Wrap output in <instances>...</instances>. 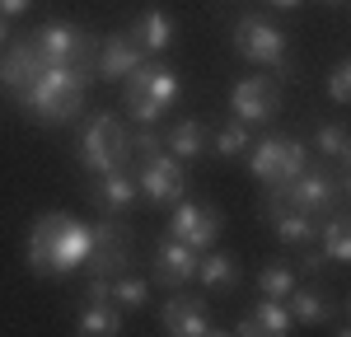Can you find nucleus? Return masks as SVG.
Masks as SVG:
<instances>
[{
  "label": "nucleus",
  "instance_id": "nucleus-10",
  "mask_svg": "<svg viewBox=\"0 0 351 337\" xmlns=\"http://www.w3.org/2000/svg\"><path fill=\"white\" fill-rule=\"evenodd\" d=\"M230 108H234V117H239L243 127H263V122H271L281 112V89L271 80H263V75L239 80L230 89Z\"/></svg>",
  "mask_w": 351,
  "mask_h": 337
},
{
  "label": "nucleus",
  "instance_id": "nucleus-30",
  "mask_svg": "<svg viewBox=\"0 0 351 337\" xmlns=\"http://www.w3.org/2000/svg\"><path fill=\"white\" fill-rule=\"evenodd\" d=\"M127 117H132L136 127H155L164 117V108L155 103V99H145V94H127Z\"/></svg>",
  "mask_w": 351,
  "mask_h": 337
},
{
  "label": "nucleus",
  "instance_id": "nucleus-17",
  "mask_svg": "<svg viewBox=\"0 0 351 337\" xmlns=\"http://www.w3.org/2000/svg\"><path fill=\"white\" fill-rule=\"evenodd\" d=\"M197 262H202V253L178 244V239H164L160 253H155V272L164 277V286H188L197 277Z\"/></svg>",
  "mask_w": 351,
  "mask_h": 337
},
{
  "label": "nucleus",
  "instance_id": "nucleus-36",
  "mask_svg": "<svg viewBox=\"0 0 351 337\" xmlns=\"http://www.w3.org/2000/svg\"><path fill=\"white\" fill-rule=\"evenodd\" d=\"M328 5H347V0H328Z\"/></svg>",
  "mask_w": 351,
  "mask_h": 337
},
{
  "label": "nucleus",
  "instance_id": "nucleus-16",
  "mask_svg": "<svg viewBox=\"0 0 351 337\" xmlns=\"http://www.w3.org/2000/svg\"><path fill=\"white\" fill-rule=\"evenodd\" d=\"M295 328V319H291V309H286V300H258V305L248 309V319L243 323H234V333L239 337H281Z\"/></svg>",
  "mask_w": 351,
  "mask_h": 337
},
{
  "label": "nucleus",
  "instance_id": "nucleus-26",
  "mask_svg": "<svg viewBox=\"0 0 351 337\" xmlns=\"http://www.w3.org/2000/svg\"><path fill=\"white\" fill-rule=\"evenodd\" d=\"M347 136H351V132L342 127V122H324V127H319V150H324L337 168L351 164V140Z\"/></svg>",
  "mask_w": 351,
  "mask_h": 337
},
{
  "label": "nucleus",
  "instance_id": "nucleus-12",
  "mask_svg": "<svg viewBox=\"0 0 351 337\" xmlns=\"http://www.w3.org/2000/svg\"><path fill=\"white\" fill-rule=\"evenodd\" d=\"M47 66H52V61L38 52V42H33V38H24V42H14L10 52L0 56V84H5L10 94H24V89L38 80Z\"/></svg>",
  "mask_w": 351,
  "mask_h": 337
},
{
  "label": "nucleus",
  "instance_id": "nucleus-31",
  "mask_svg": "<svg viewBox=\"0 0 351 337\" xmlns=\"http://www.w3.org/2000/svg\"><path fill=\"white\" fill-rule=\"evenodd\" d=\"M328 94H332V103H351V61H337V66H332Z\"/></svg>",
  "mask_w": 351,
  "mask_h": 337
},
{
  "label": "nucleus",
  "instance_id": "nucleus-33",
  "mask_svg": "<svg viewBox=\"0 0 351 337\" xmlns=\"http://www.w3.org/2000/svg\"><path fill=\"white\" fill-rule=\"evenodd\" d=\"M28 10V0H0V14L10 19V14H24Z\"/></svg>",
  "mask_w": 351,
  "mask_h": 337
},
{
  "label": "nucleus",
  "instance_id": "nucleus-3",
  "mask_svg": "<svg viewBox=\"0 0 351 337\" xmlns=\"http://www.w3.org/2000/svg\"><path fill=\"white\" fill-rule=\"evenodd\" d=\"M342 192H347V178L342 173H332V168H304L300 178L291 183H276L267 188V201H263V211H300V216H309V221H324L332 216L337 206H342Z\"/></svg>",
  "mask_w": 351,
  "mask_h": 337
},
{
  "label": "nucleus",
  "instance_id": "nucleus-8",
  "mask_svg": "<svg viewBox=\"0 0 351 337\" xmlns=\"http://www.w3.org/2000/svg\"><path fill=\"white\" fill-rule=\"evenodd\" d=\"M234 47L243 61H258V66H276V71H291L286 66V38L281 28L267 24L263 14H243L234 24Z\"/></svg>",
  "mask_w": 351,
  "mask_h": 337
},
{
  "label": "nucleus",
  "instance_id": "nucleus-22",
  "mask_svg": "<svg viewBox=\"0 0 351 337\" xmlns=\"http://www.w3.org/2000/svg\"><path fill=\"white\" fill-rule=\"evenodd\" d=\"M267 221H271L276 239H281L286 249H304V244L319 239V221H309V216H300V211H271Z\"/></svg>",
  "mask_w": 351,
  "mask_h": 337
},
{
  "label": "nucleus",
  "instance_id": "nucleus-15",
  "mask_svg": "<svg viewBox=\"0 0 351 337\" xmlns=\"http://www.w3.org/2000/svg\"><path fill=\"white\" fill-rule=\"evenodd\" d=\"M136 61H145V52L136 47L127 33H112L99 42V52H94V75H104V80H127L136 71Z\"/></svg>",
  "mask_w": 351,
  "mask_h": 337
},
{
  "label": "nucleus",
  "instance_id": "nucleus-34",
  "mask_svg": "<svg viewBox=\"0 0 351 337\" xmlns=\"http://www.w3.org/2000/svg\"><path fill=\"white\" fill-rule=\"evenodd\" d=\"M267 5H276V10H291V5H300V0H267Z\"/></svg>",
  "mask_w": 351,
  "mask_h": 337
},
{
  "label": "nucleus",
  "instance_id": "nucleus-2",
  "mask_svg": "<svg viewBox=\"0 0 351 337\" xmlns=\"http://www.w3.org/2000/svg\"><path fill=\"white\" fill-rule=\"evenodd\" d=\"M94 75V61H71V66H47L38 80L19 94V108L47 127H61L71 122L84 103V84Z\"/></svg>",
  "mask_w": 351,
  "mask_h": 337
},
{
  "label": "nucleus",
  "instance_id": "nucleus-35",
  "mask_svg": "<svg viewBox=\"0 0 351 337\" xmlns=\"http://www.w3.org/2000/svg\"><path fill=\"white\" fill-rule=\"evenodd\" d=\"M0 42H5V14H0Z\"/></svg>",
  "mask_w": 351,
  "mask_h": 337
},
{
  "label": "nucleus",
  "instance_id": "nucleus-11",
  "mask_svg": "<svg viewBox=\"0 0 351 337\" xmlns=\"http://www.w3.org/2000/svg\"><path fill=\"white\" fill-rule=\"evenodd\" d=\"M33 42H38V52L47 56L52 66H71V61H94V42L84 38L80 28L71 24H43L33 33Z\"/></svg>",
  "mask_w": 351,
  "mask_h": 337
},
{
  "label": "nucleus",
  "instance_id": "nucleus-4",
  "mask_svg": "<svg viewBox=\"0 0 351 337\" xmlns=\"http://www.w3.org/2000/svg\"><path fill=\"white\" fill-rule=\"evenodd\" d=\"M80 160L89 173H104V168H132V136L122 127L117 112H99L80 140Z\"/></svg>",
  "mask_w": 351,
  "mask_h": 337
},
{
  "label": "nucleus",
  "instance_id": "nucleus-18",
  "mask_svg": "<svg viewBox=\"0 0 351 337\" xmlns=\"http://www.w3.org/2000/svg\"><path fill=\"white\" fill-rule=\"evenodd\" d=\"M94 201H99L108 216H117V211H132V201H136V178L127 173V168H104V173H94Z\"/></svg>",
  "mask_w": 351,
  "mask_h": 337
},
{
  "label": "nucleus",
  "instance_id": "nucleus-24",
  "mask_svg": "<svg viewBox=\"0 0 351 337\" xmlns=\"http://www.w3.org/2000/svg\"><path fill=\"white\" fill-rule=\"evenodd\" d=\"M286 309H291V319L295 323H328V300L319 290H309V286H291V295H286Z\"/></svg>",
  "mask_w": 351,
  "mask_h": 337
},
{
  "label": "nucleus",
  "instance_id": "nucleus-5",
  "mask_svg": "<svg viewBox=\"0 0 351 337\" xmlns=\"http://www.w3.org/2000/svg\"><path fill=\"white\" fill-rule=\"evenodd\" d=\"M248 168H253V178H258L263 188H276V183L300 178V173L309 168V155H304V145L291 140V136H263L248 150Z\"/></svg>",
  "mask_w": 351,
  "mask_h": 337
},
{
  "label": "nucleus",
  "instance_id": "nucleus-6",
  "mask_svg": "<svg viewBox=\"0 0 351 337\" xmlns=\"http://www.w3.org/2000/svg\"><path fill=\"white\" fill-rule=\"evenodd\" d=\"M132 262H136L132 229L117 221V216L89 225V258H84V267H89L94 277H117V272H127Z\"/></svg>",
  "mask_w": 351,
  "mask_h": 337
},
{
  "label": "nucleus",
  "instance_id": "nucleus-9",
  "mask_svg": "<svg viewBox=\"0 0 351 337\" xmlns=\"http://www.w3.org/2000/svg\"><path fill=\"white\" fill-rule=\"evenodd\" d=\"M178 211L169 216V239L188 244V249H211L220 239V211L211 201H173Z\"/></svg>",
  "mask_w": 351,
  "mask_h": 337
},
{
  "label": "nucleus",
  "instance_id": "nucleus-28",
  "mask_svg": "<svg viewBox=\"0 0 351 337\" xmlns=\"http://www.w3.org/2000/svg\"><path fill=\"white\" fill-rule=\"evenodd\" d=\"M206 145H211L216 155H225V160H234V155H243V150H248V127L234 117V122H225V127H220Z\"/></svg>",
  "mask_w": 351,
  "mask_h": 337
},
{
  "label": "nucleus",
  "instance_id": "nucleus-7",
  "mask_svg": "<svg viewBox=\"0 0 351 337\" xmlns=\"http://www.w3.org/2000/svg\"><path fill=\"white\" fill-rule=\"evenodd\" d=\"M136 192H145L155 206H173L188 192V173H183V160H173L169 150H155V155H141L136 160Z\"/></svg>",
  "mask_w": 351,
  "mask_h": 337
},
{
  "label": "nucleus",
  "instance_id": "nucleus-32",
  "mask_svg": "<svg viewBox=\"0 0 351 337\" xmlns=\"http://www.w3.org/2000/svg\"><path fill=\"white\" fill-rule=\"evenodd\" d=\"M300 267H304L309 277H319V272L328 267V253H324V249H309V244H304V258H300Z\"/></svg>",
  "mask_w": 351,
  "mask_h": 337
},
{
  "label": "nucleus",
  "instance_id": "nucleus-14",
  "mask_svg": "<svg viewBox=\"0 0 351 337\" xmlns=\"http://www.w3.org/2000/svg\"><path fill=\"white\" fill-rule=\"evenodd\" d=\"M160 328L173 333V337H206L211 333V314L202 309V300H192V295H173L160 309Z\"/></svg>",
  "mask_w": 351,
  "mask_h": 337
},
{
  "label": "nucleus",
  "instance_id": "nucleus-1",
  "mask_svg": "<svg viewBox=\"0 0 351 337\" xmlns=\"http://www.w3.org/2000/svg\"><path fill=\"white\" fill-rule=\"evenodd\" d=\"M89 258V225L75 216L47 211L28 229V272L33 277H66Z\"/></svg>",
  "mask_w": 351,
  "mask_h": 337
},
{
  "label": "nucleus",
  "instance_id": "nucleus-29",
  "mask_svg": "<svg viewBox=\"0 0 351 337\" xmlns=\"http://www.w3.org/2000/svg\"><path fill=\"white\" fill-rule=\"evenodd\" d=\"M291 286H295V272H291L286 262H271V267L258 272V290L271 295V300H286V295H291Z\"/></svg>",
  "mask_w": 351,
  "mask_h": 337
},
{
  "label": "nucleus",
  "instance_id": "nucleus-25",
  "mask_svg": "<svg viewBox=\"0 0 351 337\" xmlns=\"http://www.w3.org/2000/svg\"><path fill=\"white\" fill-rule=\"evenodd\" d=\"M328 262H351V229H347V211L337 206L332 216H324V244Z\"/></svg>",
  "mask_w": 351,
  "mask_h": 337
},
{
  "label": "nucleus",
  "instance_id": "nucleus-13",
  "mask_svg": "<svg viewBox=\"0 0 351 337\" xmlns=\"http://www.w3.org/2000/svg\"><path fill=\"white\" fill-rule=\"evenodd\" d=\"M127 94H145V99H155L160 108H173V103H178V94H183V84H178V75H173L169 66L136 61V71L127 75Z\"/></svg>",
  "mask_w": 351,
  "mask_h": 337
},
{
  "label": "nucleus",
  "instance_id": "nucleus-27",
  "mask_svg": "<svg viewBox=\"0 0 351 337\" xmlns=\"http://www.w3.org/2000/svg\"><path fill=\"white\" fill-rule=\"evenodd\" d=\"M108 295H112V305H122V309H141L150 300V281L117 272V281H108Z\"/></svg>",
  "mask_w": 351,
  "mask_h": 337
},
{
  "label": "nucleus",
  "instance_id": "nucleus-23",
  "mask_svg": "<svg viewBox=\"0 0 351 337\" xmlns=\"http://www.w3.org/2000/svg\"><path fill=\"white\" fill-rule=\"evenodd\" d=\"M197 277H202L206 290L225 295V290H234V286H239V267H234V258H225V253H206V258L197 262Z\"/></svg>",
  "mask_w": 351,
  "mask_h": 337
},
{
  "label": "nucleus",
  "instance_id": "nucleus-20",
  "mask_svg": "<svg viewBox=\"0 0 351 337\" xmlns=\"http://www.w3.org/2000/svg\"><path fill=\"white\" fill-rule=\"evenodd\" d=\"M122 323H127V309L112 305V295H108V300H84L75 333H84V337H112V333H122Z\"/></svg>",
  "mask_w": 351,
  "mask_h": 337
},
{
  "label": "nucleus",
  "instance_id": "nucleus-21",
  "mask_svg": "<svg viewBox=\"0 0 351 337\" xmlns=\"http://www.w3.org/2000/svg\"><path fill=\"white\" fill-rule=\"evenodd\" d=\"M164 150L173 155V160H197L202 150H206V140H211V132L197 122V117H183V122H173L169 132H164Z\"/></svg>",
  "mask_w": 351,
  "mask_h": 337
},
{
  "label": "nucleus",
  "instance_id": "nucleus-19",
  "mask_svg": "<svg viewBox=\"0 0 351 337\" xmlns=\"http://www.w3.org/2000/svg\"><path fill=\"white\" fill-rule=\"evenodd\" d=\"M127 38H132V42H136L145 56H160L164 47L173 42V19H169L164 10H145V14H141V19L127 28Z\"/></svg>",
  "mask_w": 351,
  "mask_h": 337
}]
</instances>
